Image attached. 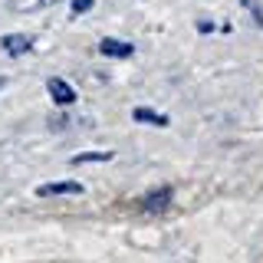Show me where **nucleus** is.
<instances>
[{
	"label": "nucleus",
	"instance_id": "obj_7",
	"mask_svg": "<svg viewBox=\"0 0 263 263\" xmlns=\"http://www.w3.org/2000/svg\"><path fill=\"white\" fill-rule=\"evenodd\" d=\"M56 0H10V10L16 13H33V10H43V7H53Z\"/></svg>",
	"mask_w": 263,
	"mask_h": 263
},
{
	"label": "nucleus",
	"instance_id": "obj_6",
	"mask_svg": "<svg viewBox=\"0 0 263 263\" xmlns=\"http://www.w3.org/2000/svg\"><path fill=\"white\" fill-rule=\"evenodd\" d=\"M132 119H135V122H148V125H168V115L148 109V105H138V109H132Z\"/></svg>",
	"mask_w": 263,
	"mask_h": 263
},
{
	"label": "nucleus",
	"instance_id": "obj_3",
	"mask_svg": "<svg viewBox=\"0 0 263 263\" xmlns=\"http://www.w3.org/2000/svg\"><path fill=\"white\" fill-rule=\"evenodd\" d=\"M0 46H4V53L7 56H27L30 49H33V36H27V33H7L4 40H0Z\"/></svg>",
	"mask_w": 263,
	"mask_h": 263
},
{
	"label": "nucleus",
	"instance_id": "obj_10",
	"mask_svg": "<svg viewBox=\"0 0 263 263\" xmlns=\"http://www.w3.org/2000/svg\"><path fill=\"white\" fill-rule=\"evenodd\" d=\"M4 82H7V79H4V76H0V89H4Z\"/></svg>",
	"mask_w": 263,
	"mask_h": 263
},
{
	"label": "nucleus",
	"instance_id": "obj_5",
	"mask_svg": "<svg viewBox=\"0 0 263 263\" xmlns=\"http://www.w3.org/2000/svg\"><path fill=\"white\" fill-rule=\"evenodd\" d=\"M99 53H102V56H112V60H128V56H135V46H132V43H122V40L105 36L102 43H99Z\"/></svg>",
	"mask_w": 263,
	"mask_h": 263
},
{
	"label": "nucleus",
	"instance_id": "obj_1",
	"mask_svg": "<svg viewBox=\"0 0 263 263\" xmlns=\"http://www.w3.org/2000/svg\"><path fill=\"white\" fill-rule=\"evenodd\" d=\"M171 201H175V187L164 184V187L148 191L145 197H138V211H142V214H164L171 208Z\"/></svg>",
	"mask_w": 263,
	"mask_h": 263
},
{
	"label": "nucleus",
	"instance_id": "obj_8",
	"mask_svg": "<svg viewBox=\"0 0 263 263\" xmlns=\"http://www.w3.org/2000/svg\"><path fill=\"white\" fill-rule=\"evenodd\" d=\"M115 152H79L72 155V164H96V161H112Z\"/></svg>",
	"mask_w": 263,
	"mask_h": 263
},
{
	"label": "nucleus",
	"instance_id": "obj_9",
	"mask_svg": "<svg viewBox=\"0 0 263 263\" xmlns=\"http://www.w3.org/2000/svg\"><path fill=\"white\" fill-rule=\"evenodd\" d=\"M92 7H96V0H72V4H69V13L79 16V13H89Z\"/></svg>",
	"mask_w": 263,
	"mask_h": 263
},
{
	"label": "nucleus",
	"instance_id": "obj_4",
	"mask_svg": "<svg viewBox=\"0 0 263 263\" xmlns=\"http://www.w3.org/2000/svg\"><path fill=\"white\" fill-rule=\"evenodd\" d=\"M86 187L79 181H49V184H40L36 194L40 197H56V194H82Z\"/></svg>",
	"mask_w": 263,
	"mask_h": 263
},
{
	"label": "nucleus",
	"instance_id": "obj_2",
	"mask_svg": "<svg viewBox=\"0 0 263 263\" xmlns=\"http://www.w3.org/2000/svg\"><path fill=\"white\" fill-rule=\"evenodd\" d=\"M46 92H49V99H53L56 105H72L76 102V89H72L66 79H60V76L46 79Z\"/></svg>",
	"mask_w": 263,
	"mask_h": 263
}]
</instances>
